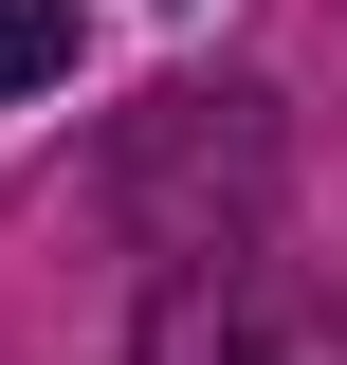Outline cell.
I'll use <instances>...</instances> for the list:
<instances>
[{
  "label": "cell",
  "mask_w": 347,
  "mask_h": 365,
  "mask_svg": "<svg viewBox=\"0 0 347 365\" xmlns=\"http://www.w3.org/2000/svg\"><path fill=\"white\" fill-rule=\"evenodd\" d=\"M129 365H347V311L293 256H183L165 292H146Z\"/></svg>",
  "instance_id": "cell-1"
},
{
  "label": "cell",
  "mask_w": 347,
  "mask_h": 365,
  "mask_svg": "<svg viewBox=\"0 0 347 365\" xmlns=\"http://www.w3.org/2000/svg\"><path fill=\"white\" fill-rule=\"evenodd\" d=\"M74 73V0H0V110Z\"/></svg>",
  "instance_id": "cell-2"
}]
</instances>
